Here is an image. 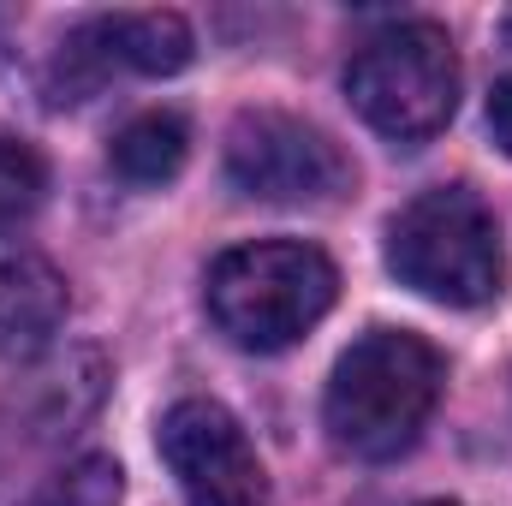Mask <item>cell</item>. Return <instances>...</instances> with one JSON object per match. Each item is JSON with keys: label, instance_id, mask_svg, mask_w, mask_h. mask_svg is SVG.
I'll list each match as a JSON object with an SVG mask.
<instances>
[{"label": "cell", "instance_id": "6da1fadb", "mask_svg": "<svg viewBox=\"0 0 512 506\" xmlns=\"http://www.w3.org/2000/svg\"><path fill=\"white\" fill-rule=\"evenodd\" d=\"M441 352L405 328H370L364 340H352L328 376L322 399V423L334 435L340 453L352 459H399L417 447L435 399H441Z\"/></svg>", "mask_w": 512, "mask_h": 506}, {"label": "cell", "instance_id": "7a4b0ae2", "mask_svg": "<svg viewBox=\"0 0 512 506\" xmlns=\"http://www.w3.org/2000/svg\"><path fill=\"white\" fill-rule=\"evenodd\" d=\"M209 316L245 352L298 346L340 292L334 262L304 239H256L209 262Z\"/></svg>", "mask_w": 512, "mask_h": 506}, {"label": "cell", "instance_id": "3957f363", "mask_svg": "<svg viewBox=\"0 0 512 506\" xmlns=\"http://www.w3.org/2000/svg\"><path fill=\"white\" fill-rule=\"evenodd\" d=\"M387 268L399 274V286L435 304L477 310L501 292L507 251L489 203L471 185H435L387 221Z\"/></svg>", "mask_w": 512, "mask_h": 506}, {"label": "cell", "instance_id": "277c9868", "mask_svg": "<svg viewBox=\"0 0 512 506\" xmlns=\"http://www.w3.org/2000/svg\"><path fill=\"white\" fill-rule=\"evenodd\" d=\"M346 96H352L358 120L382 131L387 143H399V149L429 143L459 108L453 36L429 18H405V24L376 30L346 66Z\"/></svg>", "mask_w": 512, "mask_h": 506}, {"label": "cell", "instance_id": "5b68a950", "mask_svg": "<svg viewBox=\"0 0 512 506\" xmlns=\"http://www.w3.org/2000/svg\"><path fill=\"white\" fill-rule=\"evenodd\" d=\"M227 179L256 203H334L352 191V161L322 126L251 108L227 131Z\"/></svg>", "mask_w": 512, "mask_h": 506}, {"label": "cell", "instance_id": "8992f818", "mask_svg": "<svg viewBox=\"0 0 512 506\" xmlns=\"http://www.w3.org/2000/svg\"><path fill=\"white\" fill-rule=\"evenodd\" d=\"M161 459L179 477L185 506H262L268 501L251 435L215 399H179L161 417Z\"/></svg>", "mask_w": 512, "mask_h": 506}, {"label": "cell", "instance_id": "52a82bcc", "mask_svg": "<svg viewBox=\"0 0 512 506\" xmlns=\"http://www.w3.org/2000/svg\"><path fill=\"white\" fill-rule=\"evenodd\" d=\"M66 274L42 251H0V364H30L66 322Z\"/></svg>", "mask_w": 512, "mask_h": 506}, {"label": "cell", "instance_id": "ba28073f", "mask_svg": "<svg viewBox=\"0 0 512 506\" xmlns=\"http://www.w3.org/2000/svg\"><path fill=\"white\" fill-rule=\"evenodd\" d=\"M108 30V48H114V66L131 72H149V78H167L179 66H191V24L179 12H114L102 18Z\"/></svg>", "mask_w": 512, "mask_h": 506}, {"label": "cell", "instance_id": "9c48e42d", "mask_svg": "<svg viewBox=\"0 0 512 506\" xmlns=\"http://www.w3.org/2000/svg\"><path fill=\"white\" fill-rule=\"evenodd\" d=\"M185 149H191L185 120L167 114V108H149V114H137V120L120 126L108 161H114V173H120L126 185H167V179L185 167Z\"/></svg>", "mask_w": 512, "mask_h": 506}, {"label": "cell", "instance_id": "30bf717a", "mask_svg": "<svg viewBox=\"0 0 512 506\" xmlns=\"http://www.w3.org/2000/svg\"><path fill=\"white\" fill-rule=\"evenodd\" d=\"M42 197H48V161L24 137L0 131V239H12L18 227H30V215L42 209Z\"/></svg>", "mask_w": 512, "mask_h": 506}, {"label": "cell", "instance_id": "8fae6325", "mask_svg": "<svg viewBox=\"0 0 512 506\" xmlns=\"http://www.w3.org/2000/svg\"><path fill=\"white\" fill-rule=\"evenodd\" d=\"M120 495H126V471L108 453H84V459H72L30 506H120Z\"/></svg>", "mask_w": 512, "mask_h": 506}, {"label": "cell", "instance_id": "7c38bea8", "mask_svg": "<svg viewBox=\"0 0 512 506\" xmlns=\"http://www.w3.org/2000/svg\"><path fill=\"white\" fill-rule=\"evenodd\" d=\"M489 137L512 155V78H501L495 96H489Z\"/></svg>", "mask_w": 512, "mask_h": 506}, {"label": "cell", "instance_id": "4fadbf2b", "mask_svg": "<svg viewBox=\"0 0 512 506\" xmlns=\"http://www.w3.org/2000/svg\"><path fill=\"white\" fill-rule=\"evenodd\" d=\"M423 506H453V501H423Z\"/></svg>", "mask_w": 512, "mask_h": 506}]
</instances>
